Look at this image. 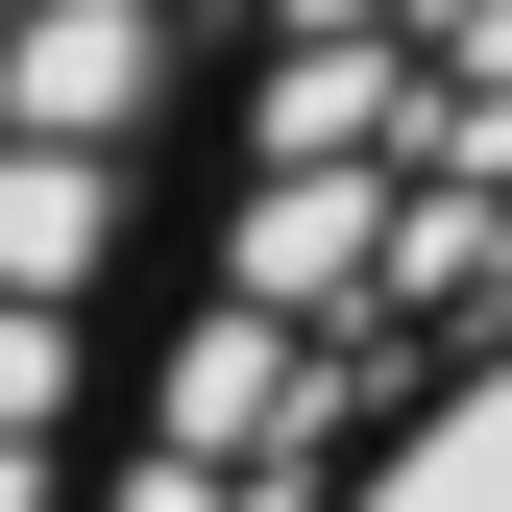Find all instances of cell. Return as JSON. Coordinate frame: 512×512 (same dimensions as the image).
<instances>
[{
	"label": "cell",
	"instance_id": "1",
	"mask_svg": "<svg viewBox=\"0 0 512 512\" xmlns=\"http://www.w3.org/2000/svg\"><path fill=\"white\" fill-rule=\"evenodd\" d=\"M147 98H171V0H49V25L0 49V122H25V147H122Z\"/></svg>",
	"mask_w": 512,
	"mask_h": 512
}]
</instances>
